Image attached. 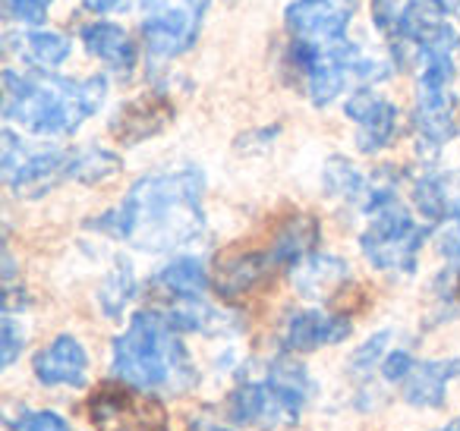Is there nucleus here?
I'll list each match as a JSON object with an SVG mask.
<instances>
[{
  "instance_id": "f257e3e1",
  "label": "nucleus",
  "mask_w": 460,
  "mask_h": 431,
  "mask_svg": "<svg viewBox=\"0 0 460 431\" xmlns=\"http://www.w3.org/2000/svg\"><path fill=\"white\" fill-rule=\"evenodd\" d=\"M202 196L205 173L199 167L148 173L136 180L114 211L89 221V227L142 252H173L205 233Z\"/></svg>"
},
{
  "instance_id": "f03ea898",
  "label": "nucleus",
  "mask_w": 460,
  "mask_h": 431,
  "mask_svg": "<svg viewBox=\"0 0 460 431\" xmlns=\"http://www.w3.org/2000/svg\"><path fill=\"white\" fill-rule=\"evenodd\" d=\"M4 117L35 136H70L102 110L108 79H64L54 73L20 76L4 70Z\"/></svg>"
},
{
  "instance_id": "7ed1b4c3",
  "label": "nucleus",
  "mask_w": 460,
  "mask_h": 431,
  "mask_svg": "<svg viewBox=\"0 0 460 431\" xmlns=\"http://www.w3.org/2000/svg\"><path fill=\"white\" fill-rule=\"evenodd\" d=\"M111 372L123 384L139 391H171L183 393L199 381L196 365L186 353L180 330L158 309L136 312L127 330L114 340Z\"/></svg>"
},
{
  "instance_id": "20e7f679",
  "label": "nucleus",
  "mask_w": 460,
  "mask_h": 431,
  "mask_svg": "<svg viewBox=\"0 0 460 431\" xmlns=\"http://www.w3.org/2000/svg\"><path fill=\"white\" fill-rule=\"evenodd\" d=\"M0 173L20 198H39L60 183H102L120 173V158L104 148L29 145L13 129L0 136Z\"/></svg>"
},
{
  "instance_id": "39448f33",
  "label": "nucleus",
  "mask_w": 460,
  "mask_h": 431,
  "mask_svg": "<svg viewBox=\"0 0 460 431\" xmlns=\"http://www.w3.org/2000/svg\"><path fill=\"white\" fill-rule=\"evenodd\" d=\"M313 393V381L303 362L281 356L265 362L252 374H240L237 387L227 393V418L256 428H290L300 422Z\"/></svg>"
},
{
  "instance_id": "423d86ee",
  "label": "nucleus",
  "mask_w": 460,
  "mask_h": 431,
  "mask_svg": "<svg viewBox=\"0 0 460 431\" xmlns=\"http://www.w3.org/2000/svg\"><path fill=\"white\" fill-rule=\"evenodd\" d=\"M363 211L369 215V224L359 233V249H363L366 261L372 268H378V271L413 274L420 249L429 240L432 227L429 224H416V217L407 211V205L397 198L394 180H372V189Z\"/></svg>"
},
{
  "instance_id": "0eeeda50",
  "label": "nucleus",
  "mask_w": 460,
  "mask_h": 431,
  "mask_svg": "<svg viewBox=\"0 0 460 431\" xmlns=\"http://www.w3.org/2000/svg\"><path fill=\"white\" fill-rule=\"evenodd\" d=\"M288 66L315 108H328L347 85L388 79L394 66L385 57H369L353 41L338 45H300L290 41Z\"/></svg>"
},
{
  "instance_id": "6e6552de",
  "label": "nucleus",
  "mask_w": 460,
  "mask_h": 431,
  "mask_svg": "<svg viewBox=\"0 0 460 431\" xmlns=\"http://www.w3.org/2000/svg\"><path fill=\"white\" fill-rule=\"evenodd\" d=\"M441 0H372V22L391 45L394 66H407L403 57H420L451 22Z\"/></svg>"
},
{
  "instance_id": "1a4fd4ad",
  "label": "nucleus",
  "mask_w": 460,
  "mask_h": 431,
  "mask_svg": "<svg viewBox=\"0 0 460 431\" xmlns=\"http://www.w3.org/2000/svg\"><path fill=\"white\" fill-rule=\"evenodd\" d=\"M208 4L211 0H139L148 60L167 64L190 51L202 32Z\"/></svg>"
},
{
  "instance_id": "9d476101",
  "label": "nucleus",
  "mask_w": 460,
  "mask_h": 431,
  "mask_svg": "<svg viewBox=\"0 0 460 431\" xmlns=\"http://www.w3.org/2000/svg\"><path fill=\"white\" fill-rule=\"evenodd\" d=\"M454 76H457V70H447V66L420 70L413 108V139L420 154H426V158H435L457 136V117H454L457 101L451 95Z\"/></svg>"
},
{
  "instance_id": "9b49d317",
  "label": "nucleus",
  "mask_w": 460,
  "mask_h": 431,
  "mask_svg": "<svg viewBox=\"0 0 460 431\" xmlns=\"http://www.w3.org/2000/svg\"><path fill=\"white\" fill-rule=\"evenodd\" d=\"M85 409L95 431H171L164 403L123 381L95 387Z\"/></svg>"
},
{
  "instance_id": "f8f14e48",
  "label": "nucleus",
  "mask_w": 460,
  "mask_h": 431,
  "mask_svg": "<svg viewBox=\"0 0 460 431\" xmlns=\"http://www.w3.org/2000/svg\"><path fill=\"white\" fill-rule=\"evenodd\" d=\"M382 374L410 406L441 409L447 400V384L460 378V359H416L407 349H391L382 359Z\"/></svg>"
},
{
  "instance_id": "ddd939ff",
  "label": "nucleus",
  "mask_w": 460,
  "mask_h": 431,
  "mask_svg": "<svg viewBox=\"0 0 460 431\" xmlns=\"http://www.w3.org/2000/svg\"><path fill=\"white\" fill-rule=\"evenodd\" d=\"M357 13V0H294L284 13L288 32L300 45H338Z\"/></svg>"
},
{
  "instance_id": "4468645a",
  "label": "nucleus",
  "mask_w": 460,
  "mask_h": 431,
  "mask_svg": "<svg viewBox=\"0 0 460 431\" xmlns=\"http://www.w3.org/2000/svg\"><path fill=\"white\" fill-rule=\"evenodd\" d=\"M278 271H290L284 255L278 252L275 240L269 249H252V252H237V255H224L215 268V290L224 299H243L250 293L262 290Z\"/></svg>"
},
{
  "instance_id": "2eb2a0df",
  "label": "nucleus",
  "mask_w": 460,
  "mask_h": 431,
  "mask_svg": "<svg viewBox=\"0 0 460 431\" xmlns=\"http://www.w3.org/2000/svg\"><path fill=\"white\" fill-rule=\"evenodd\" d=\"M344 114L357 123V148L363 154H376L397 139L401 114L388 98L376 95L369 89H357L347 98Z\"/></svg>"
},
{
  "instance_id": "dca6fc26",
  "label": "nucleus",
  "mask_w": 460,
  "mask_h": 431,
  "mask_svg": "<svg viewBox=\"0 0 460 431\" xmlns=\"http://www.w3.org/2000/svg\"><path fill=\"white\" fill-rule=\"evenodd\" d=\"M353 334V324L347 315L322 309H296L288 315L281 328V349L288 353H313V349L332 347Z\"/></svg>"
},
{
  "instance_id": "f3484780",
  "label": "nucleus",
  "mask_w": 460,
  "mask_h": 431,
  "mask_svg": "<svg viewBox=\"0 0 460 431\" xmlns=\"http://www.w3.org/2000/svg\"><path fill=\"white\" fill-rule=\"evenodd\" d=\"M32 372L45 387H83L89 374V353L73 334H60L35 353Z\"/></svg>"
},
{
  "instance_id": "a211bd4d",
  "label": "nucleus",
  "mask_w": 460,
  "mask_h": 431,
  "mask_svg": "<svg viewBox=\"0 0 460 431\" xmlns=\"http://www.w3.org/2000/svg\"><path fill=\"white\" fill-rule=\"evenodd\" d=\"M173 120V104L161 92L127 101L111 120V133L120 145H139V142L158 136Z\"/></svg>"
},
{
  "instance_id": "6ab92c4d",
  "label": "nucleus",
  "mask_w": 460,
  "mask_h": 431,
  "mask_svg": "<svg viewBox=\"0 0 460 431\" xmlns=\"http://www.w3.org/2000/svg\"><path fill=\"white\" fill-rule=\"evenodd\" d=\"M79 39H83L85 51L92 57H98L111 73L127 79L136 70V45L120 26L114 22H89V26L79 29Z\"/></svg>"
},
{
  "instance_id": "aec40b11",
  "label": "nucleus",
  "mask_w": 460,
  "mask_h": 431,
  "mask_svg": "<svg viewBox=\"0 0 460 431\" xmlns=\"http://www.w3.org/2000/svg\"><path fill=\"white\" fill-rule=\"evenodd\" d=\"M294 286L300 296L306 299H334L341 286L350 284V268L338 255H306L300 265L294 268Z\"/></svg>"
},
{
  "instance_id": "412c9836",
  "label": "nucleus",
  "mask_w": 460,
  "mask_h": 431,
  "mask_svg": "<svg viewBox=\"0 0 460 431\" xmlns=\"http://www.w3.org/2000/svg\"><path fill=\"white\" fill-rule=\"evenodd\" d=\"M7 51H13L20 60H26L32 70L54 73L73 51V41L64 32L54 29H35V32H10L7 35Z\"/></svg>"
},
{
  "instance_id": "4be33fe9",
  "label": "nucleus",
  "mask_w": 460,
  "mask_h": 431,
  "mask_svg": "<svg viewBox=\"0 0 460 431\" xmlns=\"http://www.w3.org/2000/svg\"><path fill=\"white\" fill-rule=\"evenodd\" d=\"M152 290L158 296H164L167 303H192V299H202L208 290V271L199 259L183 255V259H173L171 265H164L152 277Z\"/></svg>"
},
{
  "instance_id": "5701e85b",
  "label": "nucleus",
  "mask_w": 460,
  "mask_h": 431,
  "mask_svg": "<svg viewBox=\"0 0 460 431\" xmlns=\"http://www.w3.org/2000/svg\"><path fill=\"white\" fill-rule=\"evenodd\" d=\"M369 189H372V183L350 164V161L341 158V154L328 158V164H325V192L328 196L363 208L366 198H369Z\"/></svg>"
},
{
  "instance_id": "b1692460",
  "label": "nucleus",
  "mask_w": 460,
  "mask_h": 431,
  "mask_svg": "<svg viewBox=\"0 0 460 431\" xmlns=\"http://www.w3.org/2000/svg\"><path fill=\"white\" fill-rule=\"evenodd\" d=\"M445 183V217L438 224V249L445 259L460 261V171L441 173Z\"/></svg>"
},
{
  "instance_id": "393cba45",
  "label": "nucleus",
  "mask_w": 460,
  "mask_h": 431,
  "mask_svg": "<svg viewBox=\"0 0 460 431\" xmlns=\"http://www.w3.org/2000/svg\"><path fill=\"white\" fill-rule=\"evenodd\" d=\"M136 296V277H133V265L127 259L114 261V271L108 274V280L102 284V293H98V303H102L104 315L108 318H120L123 309L133 303Z\"/></svg>"
},
{
  "instance_id": "a878e982",
  "label": "nucleus",
  "mask_w": 460,
  "mask_h": 431,
  "mask_svg": "<svg viewBox=\"0 0 460 431\" xmlns=\"http://www.w3.org/2000/svg\"><path fill=\"white\" fill-rule=\"evenodd\" d=\"M26 340H29L26 328L16 321L13 312H4V321H0V365L4 368L13 365L22 349H26Z\"/></svg>"
},
{
  "instance_id": "bb28decb",
  "label": "nucleus",
  "mask_w": 460,
  "mask_h": 431,
  "mask_svg": "<svg viewBox=\"0 0 460 431\" xmlns=\"http://www.w3.org/2000/svg\"><path fill=\"white\" fill-rule=\"evenodd\" d=\"M51 4L54 0H4V10L10 20L22 22V26H39V22H45Z\"/></svg>"
},
{
  "instance_id": "cd10ccee",
  "label": "nucleus",
  "mask_w": 460,
  "mask_h": 431,
  "mask_svg": "<svg viewBox=\"0 0 460 431\" xmlns=\"http://www.w3.org/2000/svg\"><path fill=\"white\" fill-rule=\"evenodd\" d=\"M22 431H73V428L66 425L64 416H58L51 409H41V412H29L22 418Z\"/></svg>"
},
{
  "instance_id": "c85d7f7f",
  "label": "nucleus",
  "mask_w": 460,
  "mask_h": 431,
  "mask_svg": "<svg viewBox=\"0 0 460 431\" xmlns=\"http://www.w3.org/2000/svg\"><path fill=\"white\" fill-rule=\"evenodd\" d=\"M83 7L92 13H111V10H120L123 0H83Z\"/></svg>"
},
{
  "instance_id": "c756f323",
  "label": "nucleus",
  "mask_w": 460,
  "mask_h": 431,
  "mask_svg": "<svg viewBox=\"0 0 460 431\" xmlns=\"http://www.w3.org/2000/svg\"><path fill=\"white\" fill-rule=\"evenodd\" d=\"M190 431H230V428H224V425H215V422H196Z\"/></svg>"
},
{
  "instance_id": "7c9ffc66",
  "label": "nucleus",
  "mask_w": 460,
  "mask_h": 431,
  "mask_svg": "<svg viewBox=\"0 0 460 431\" xmlns=\"http://www.w3.org/2000/svg\"><path fill=\"white\" fill-rule=\"evenodd\" d=\"M438 431H460V418H457V422H451V425H445V428H438Z\"/></svg>"
},
{
  "instance_id": "2f4dec72",
  "label": "nucleus",
  "mask_w": 460,
  "mask_h": 431,
  "mask_svg": "<svg viewBox=\"0 0 460 431\" xmlns=\"http://www.w3.org/2000/svg\"><path fill=\"white\" fill-rule=\"evenodd\" d=\"M454 293H457V299H460V274H457V280H454Z\"/></svg>"
}]
</instances>
